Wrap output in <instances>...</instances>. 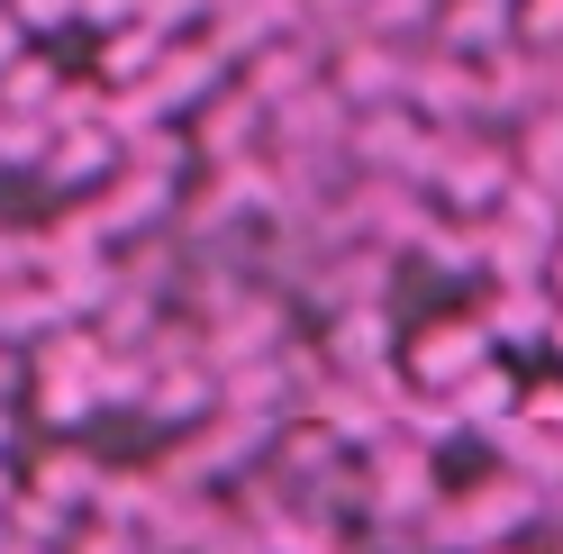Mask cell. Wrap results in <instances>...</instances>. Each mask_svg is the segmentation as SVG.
<instances>
[{"label": "cell", "instance_id": "obj_3", "mask_svg": "<svg viewBox=\"0 0 563 554\" xmlns=\"http://www.w3.org/2000/svg\"><path fill=\"white\" fill-rule=\"evenodd\" d=\"M554 291H563V264H554Z\"/></svg>", "mask_w": 563, "mask_h": 554}, {"label": "cell", "instance_id": "obj_2", "mask_svg": "<svg viewBox=\"0 0 563 554\" xmlns=\"http://www.w3.org/2000/svg\"><path fill=\"white\" fill-rule=\"evenodd\" d=\"M482 355H490V328H437L418 345V373L428 383H464V373H482Z\"/></svg>", "mask_w": 563, "mask_h": 554}, {"label": "cell", "instance_id": "obj_1", "mask_svg": "<svg viewBox=\"0 0 563 554\" xmlns=\"http://www.w3.org/2000/svg\"><path fill=\"white\" fill-rule=\"evenodd\" d=\"M509 228H545V236H554V228H563V191L518 182V191H509ZM500 246H509V255H500L509 282H527V264H537V255H527V236H500Z\"/></svg>", "mask_w": 563, "mask_h": 554}]
</instances>
